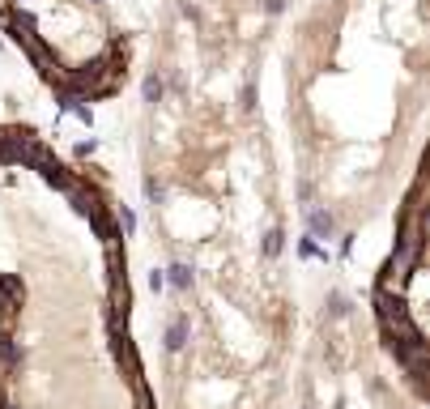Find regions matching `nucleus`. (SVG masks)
Here are the masks:
<instances>
[{"label": "nucleus", "instance_id": "obj_1", "mask_svg": "<svg viewBox=\"0 0 430 409\" xmlns=\"http://www.w3.org/2000/svg\"><path fill=\"white\" fill-rule=\"evenodd\" d=\"M162 90H166V86H162V77H158V73H149V77H145V86H141L145 102H158V98H162Z\"/></svg>", "mask_w": 430, "mask_h": 409}, {"label": "nucleus", "instance_id": "obj_2", "mask_svg": "<svg viewBox=\"0 0 430 409\" xmlns=\"http://www.w3.org/2000/svg\"><path fill=\"white\" fill-rule=\"evenodd\" d=\"M282 9H286V0H264V13H268V17H277Z\"/></svg>", "mask_w": 430, "mask_h": 409}, {"label": "nucleus", "instance_id": "obj_3", "mask_svg": "<svg viewBox=\"0 0 430 409\" xmlns=\"http://www.w3.org/2000/svg\"><path fill=\"white\" fill-rule=\"evenodd\" d=\"M243 107H256V86H243Z\"/></svg>", "mask_w": 430, "mask_h": 409}]
</instances>
